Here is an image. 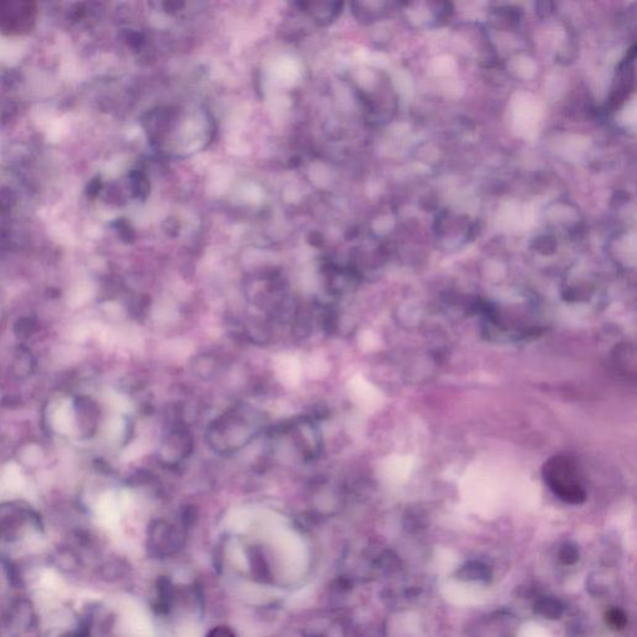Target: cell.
<instances>
[{
	"label": "cell",
	"mask_w": 637,
	"mask_h": 637,
	"mask_svg": "<svg viewBox=\"0 0 637 637\" xmlns=\"http://www.w3.org/2000/svg\"><path fill=\"white\" fill-rule=\"evenodd\" d=\"M207 637H236L228 627L218 626L209 632Z\"/></svg>",
	"instance_id": "obj_15"
},
{
	"label": "cell",
	"mask_w": 637,
	"mask_h": 637,
	"mask_svg": "<svg viewBox=\"0 0 637 637\" xmlns=\"http://www.w3.org/2000/svg\"><path fill=\"white\" fill-rule=\"evenodd\" d=\"M295 6L309 14L320 27L332 24L343 9V3L340 1H299L295 3Z\"/></svg>",
	"instance_id": "obj_4"
},
{
	"label": "cell",
	"mask_w": 637,
	"mask_h": 637,
	"mask_svg": "<svg viewBox=\"0 0 637 637\" xmlns=\"http://www.w3.org/2000/svg\"><path fill=\"white\" fill-rule=\"evenodd\" d=\"M179 228H181V225H179V222L176 218H168L163 223V231L166 232V234H168V236H177L178 232H179Z\"/></svg>",
	"instance_id": "obj_14"
},
{
	"label": "cell",
	"mask_w": 637,
	"mask_h": 637,
	"mask_svg": "<svg viewBox=\"0 0 637 637\" xmlns=\"http://www.w3.org/2000/svg\"><path fill=\"white\" fill-rule=\"evenodd\" d=\"M192 370L194 375L207 380L218 372L220 361L212 355H199L193 361Z\"/></svg>",
	"instance_id": "obj_6"
},
{
	"label": "cell",
	"mask_w": 637,
	"mask_h": 637,
	"mask_svg": "<svg viewBox=\"0 0 637 637\" xmlns=\"http://www.w3.org/2000/svg\"><path fill=\"white\" fill-rule=\"evenodd\" d=\"M193 439L187 429L177 427L167 434L160 448V458L163 463L176 466L192 453Z\"/></svg>",
	"instance_id": "obj_3"
},
{
	"label": "cell",
	"mask_w": 637,
	"mask_h": 637,
	"mask_svg": "<svg viewBox=\"0 0 637 637\" xmlns=\"http://www.w3.org/2000/svg\"><path fill=\"white\" fill-rule=\"evenodd\" d=\"M134 191L136 197L145 199L150 193V183L147 181L145 175L136 172L134 176Z\"/></svg>",
	"instance_id": "obj_10"
},
{
	"label": "cell",
	"mask_w": 637,
	"mask_h": 637,
	"mask_svg": "<svg viewBox=\"0 0 637 637\" xmlns=\"http://www.w3.org/2000/svg\"><path fill=\"white\" fill-rule=\"evenodd\" d=\"M260 422L248 407H236L209 424L206 439L212 450L220 455L236 453L257 437Z\"/></svg>",
	"instance_id": "obj_1"
},
{
	"label": "cell",
	"mask_w": 637,
	"mask_h": 637,
	"mask_svg": "<svg viewBox=\"0 0 637 637\" xmlns=\"http://www.w3.org/2000/svg\"><path fill=\"white\" fill-rule=\"evenodd\" d=\"M536 611L539 615L545 617V619L557 620V619L562 617L564 609H562L560 601L549 598V599H543L541 601H538L536 605Z\"/></svg>",
	"instance_id": "obj_8"
},
{
	"label": "cell",
	"mask_w": 637,
	"mask_h": 637,
	"mask_svg": "<svg viewBox=\"0 0 637 637\" xmlns=\"http://www.w3.org/2000/svg\"><path fill=\"white\" fill-rule=\"evenodd\" d=\"M186 6L183 1H168V3H163V8H165V11L167 13H171V14H176L178 11H182L183 6Z\"/></svg>",
	"instance_id": "obj_16"
},
{
	"label": "cell",
	"mask_w": 637,
	"mask_h": 637,
	"mask_svg": "<svg viewBox=\"0 0 637 637\" xmlns=\"http://www.w3.org/2000/svg\"><path fill=\"white\" fill-rule=\"evenodd\" d=\"M606 622H607V624H609L611 627L620 630V629H624L625 625H626V616H625V614H624L622 610L614 609V610H610L607 612V615H606Z\"/></svg>",
	"instance_id": "obj_12"
},
{
	"label": "cell",
	"mask_w": 637,
	"mask_h": 637,
	"mask_svg": "<svg viewBox=\"0 0 637 637\" xmlns=\"http://www.w3.org/2000/svg\"><path fill=\"white\" fill-rule=\"evenodd\" d=\"M309 241H310L313 246H319L322 243V236L320 234H317V233H311Z\"/></svg>",
	"instance_id": "obj_17"
},
{
	"label": "cell",
	"mask_w": 637,
	"mask_h": 637,
	"mask_svg": "<svg viewBox=\"0 0 637 637\" xmlns=\"http://www.w3.org/2000/svg\"><path fill=\"white\" fill-rule=\"evenodd\" d=\"M76 415L79 418V426L85 434H90L96 429L99 420V408L96 403L87 398L81 397L75 403Z\"/></svg>",
	"instance_id": "obj_5"
},
{
	"label": "cell",
	"mask_w": 637,
	"mask_h": 637,
	"mask_svg": "<svg viewBox=\"0 0 637 637\" xmlns=\"http://www.w3.org/2000/svg\"><path fill=\"white\" fill-rule=\"evenodd\" d=\"M543 478L557 498L569 504H581L586 499L583 477L579 467L568 455L549 458L543 467Z\"/></svg>",
	"instance_id": "obj_2"
},
{
	"label": "cell",
	"mask_w": 637,
	"mask_h": 637,
	"mask_svg": "<svg viewBox=\"0 0 637 637\" xmlns=\"http://www.w3.org/2000/svg\"><path fill=\"white\" fill-rule=\"evenodd\" d=\"M559 559L562 560L564 564H575V562L579 560V550L576 546L570 545V544H567V545L562 546V549H560V552H559Z\"/></svg>",
	"instance_id": "obj_13"
},
{
	"label": "cell",
	"mask_w": 637,
	"mask_h": 637,
	"mask_svg": "<svg viewBox=\"0 0 637 637\" xmlns=\"http://www.w3.org/2000/svg\"><path fill=\"white\" fill-rule=\"evenodd\" d=\"M457 576L462 580H469V581L472 580L487 581L491 578V572L482 562H467L466 565H463L457 572Z\"/></svg>",
	"instance_id": "obj_7"
},
{
	"label": "cell",
	"mask_w": 637,
	"mask_h": 637,
	"mask_svg": "<svg viewBox=\"0 0 637 637\" xmlns=\"http://www.w3.org/2000/svg\"><path fill=\"white\" fill-rule=\"evenodd\" d=\"M15 366H18L16 374L18 375H27L32 372V356L29 353H22L18 355L15 360Z\"/></svg>",
	"instance_id": "obj_11"
},
{
	"label": "cell",
	"mask_w": 637,
	"mask_h": 637,
	"mask_svg": "<svg viewBox=\"0 0 637 637\" xmlns=\"http://www.w3.org/2000/svg\"><path fill=\"white\" fill-rule=\"evenodd\" d=\"M37 324L30 319V317H23L20 320H18L14 327V332L19 338L27 339L32 335V332H35Z\"/></svg>",
	"instance_id": "obj_9"
}]
</instances>
